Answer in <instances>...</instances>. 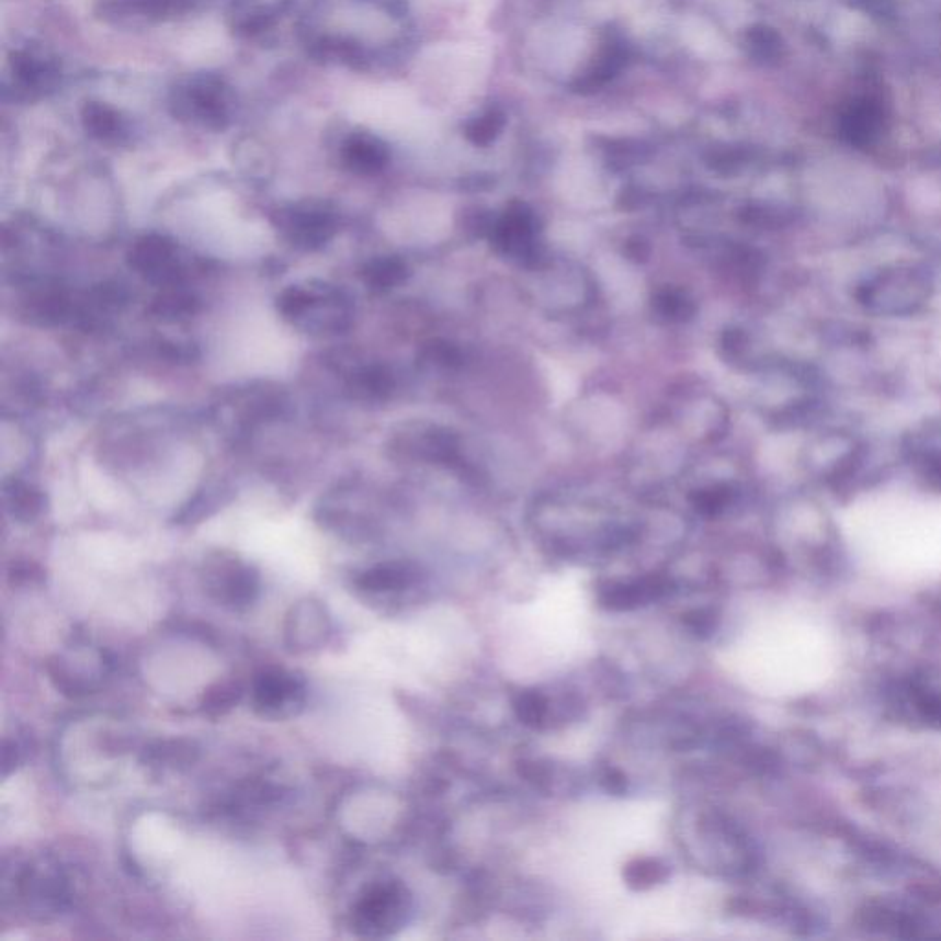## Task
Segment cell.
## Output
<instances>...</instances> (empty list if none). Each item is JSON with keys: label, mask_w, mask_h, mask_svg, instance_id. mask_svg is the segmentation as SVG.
Returning <instances> with one entry per match:
<instances>
[{"label": "cell", "mask_w": 941, "mask_h": 941, "mask_svg": "<svg viewBox=\"0 0 941 941\" xmlns=\"http://www.w3.org/2000/svg\"><path fill=\"white\" fill-rule=\"evenodd\" d=\"M932 280L919 267H890L873 274L859 289L861 304L879 315H908L930 298Z\"/></svg>", "instance_id": "cell-1"}, {"label": "cell", "mask_w": 941, "mask_h": 941, "mask_svg": "<svg viewBox=\"0 0 941 941\" xmlns=\"http://www.w3.org/2000/svg\"><path fill=\"white\" fill-rule=\"evenodd\" d=\"M409 907V892L397 881L368 886L353 903V932L363 938H386L403 925Z\"/></svg>", "instance_id": "cell-2"}, {"label": "cell", "mask_w": 941, "mask_h": 941, "mask_svg": "<svg viewBox=\"0 0 941 941\" xmlns=\"http://www.w3.org/2000/svg\"><path fill=\"white\" fill-rule=\"evenodd\" d=\"M13 896L19 897L35 918L50 919L70 907L72 888L69 877L57 864H17Z\"/></svg>", "instance_id": "cell-3"}, {"label": "cell", "mask_w": 941, "mask_h": 941, "mask_svg": "<svg viewBox=\"0 0 941 941\" xmlns=\"http://www.w3.org/2000/svg\"><path fill=\"white\" fill-rule=\"evenodd\" d=\"M203 587L217 605L228 611H249L260 598V572L236 556L219 552L205 561Z\"/></svg>", "instance_id": "cell-4"}, {"label": "cell", "mask_w": 941, "mask_h": 941, "mask_svg": "<svg viewBox=\"0 0 941 941\" xmlns=\"http://www.w3.org/2000/svg\"><path fill=\"white\" fill-rule=\"evenodd\" d=\"M307 686L293 671L263 669L252 684V708L269 721H287L304 710Z\"/></svg>", "instance_id": "cell-5"}, {"label": "cell", "mask_w": 941, "mask_h": 941, "mask_svg": "<svg viewBox=\"0 0 941 941\" xmlns=\"http://www.w3.org/2000/svg\"><path fill=\"white\" fill-rule=\"evenodd\" d=\"M177 243L162 234H146L127 250V265L160 287H177L182 267L177 256Z\"/></svg>", "instance_id": "cell-6"}, {"label": "cell", "mask_w": 941, "mask_h": 941, "mask_svg": "<svg viewBox=\"0 0 941 941\" xmlns=\"http://www.w3.org/2000/svg\"><path fill=\"white\" fill-rule=\"evenodd\" d=\"M276 227L293 247L318 250L335 238L339 225L333 212L324 206H293L278 212Z\"/></svg>", "instance_id": "cell-7"}, {"label": "cell", "mask_w": 941, "mask_h": 941, "mask_svg": "<svg viewBox=\"0 0 941 941\" xmlns=\"http://www.w3.org/2000/svg\"><path fill=\"white\" fill-rule=\"evenodd\" d=\"M537 227L539 221L532 208L515 201L493 227V243L502 252L521 258L526 265L537 263L541 258V250L535 245Z\"/></svg>", "instance_id": "cell-8"}, {"label": "cell", "mask_w": 941, "mask_h": 941, "mask_svg": "<svg viewBox=\"0 0 941 941\" xmlns=\"http://www.w3.org/2000/svg\"><path fill=\"white\" fill-rule=\"evenodd\" d=\"M329 629V616L320 601H298L285 620V642L291 651H315L326 644Z\"/></svg>", "instance_id": "cell-9"}, {"label": "cell", "mask_w": 941, "mask_h": 941, "mask_svg": "<svg viewBox=\"0 0 941 941\" xmlns=\"http://www.w3.org/2000/svg\"><path fill=\"white\" fill-rule=\"evenodd\" d=\"M627 59H629L627 45L620 37L611 35L609 39H605L600 52L592 59L587 70L579 74L578 80L572 83V91L579 92V94L601 91L609 81L614 80L620 74Z\"/></svg>", "instance_id": "cell-10"}, {"label": "cell", "mask_w": 941, "mask_h": 941, "mask_svg": "<svg viewBox=\"0 0 941 941\" xmlns=\"http://www.w3.org/2000/svg\"><path fill=\"white\" fill-rule=\"evenodd\" d=\"M418 579V568L405 561H386L366 568L357 578L355 587L366 594H386L412 587Z\"/></svg>", "instance_id": "cell-11"}, {"label": "cell", "mask_w": 941, "mask_h": 941, "mask_svg": "<svg viewBox=\"0 0 941 941\" xmlns=\"http://www.w3.org/2000/svg\"><path fill=\"white\" fill-rule=\"evenodd\" d=\"M907 451L919 475L929 480L932 486L941 488V423L930 425L912 436Z\"/></svg>", "instance_id": "cell-12"}, {"label": "cell", "mask_w": 941, "mask_h": 941, "mask_svg": "<svg viewBox=\"0 0 941 941\" xmlns=\"http://www.w3.org/2000/svg\"><path fill=\"white\" fill-rule=\"evenodd\" d=\"M342 160L348 170L361 173V175H374L385 170L390 153L379 138L370 135H355L350 138L342 149Z\"/></svg>", "instance_id": "cell-13"}, {"label": "cell", "mask_w": 941, "mask_h": 941, "mask_svg": "<svg viewBox=\"0 0 941 941\" xmlns=\"http://www.w3.org/2000/svg\"><path fill=\"white\" fill-rule=\"evenodd\" d=\"M666 592V587L660 579H642L635 583H620L611 585L609 589L601 592V605L611 611H631L649 601L658 600Z\"/></svg>", "instance_id": "cell-14"}, {"label": "cell", "mask_w": 941, "mask_h": 941, "mask_svg": "<svg viewBox=\"0 0 941 941\" xmlns=\"http://www.w3.org/2000/svg\"><path fill=\"white\" fill-rule=\"evenodd\" d=\"M4 504L13 521L30 524L43 515L46 497L34 484L13 478L4 484Z\"/></svg>", "instance_id": "cell-15"}, {"label": "cell", "mask_w": 941, "mask_h": 941, "mask_svg": "<svg viewBox=\"0 0 941 941\" xmlns=\"http://www.w3.org/2000/svg\"><path fill=\"white\" fill-rule=\"evenodd\" d=\"M72 306L69 296L59 289H45L28 296L24 302V317L37 326H57L69 318Z\"/></svg>", "instance_id": "cell-16"}, {"label": "cell", "mask_w": 941, "mask_h": 941, "mask_svg": "<svg viewBox=\"0 0 941 941\" xmlns=\"http://www.w3.org/2000/svg\"><path fill=\"white\" fill-rule=\"evenodd\" d=\"M201 298L190 291L177 287H166L151 300L148 315L159 322H182L193 318L201 311Z\"/></svg>", "instance_id": "cell-17"}, {"label": "cell", "mask_w": 941, "mask_h": 941, "mask_svg": "<svg viewBox=\"0 0 941 941\" xmlns=\"http://www.w3.org/2000/svg\"><path fill=\"white\" fill-rule=\"evenodd\" d=\"M407 261L399 256H377L366 261L361 269V278L368 289L375 293H386L396 289L409 278Z\"/></svg>", "instance_id": "cell-18"}, {"label": "cell", "mask_w": 941, "mask_h": 941, "mask_svg": "<svg viewBox=\"0 0 941 941\" xmlns=\"http://www.w3.org/2000/svg\"><path fill=\"white\" fill-rule=\"evenodd\" d=\"M348 390L357 399H385L394 390V377L381 364H368L348 375Z\"/></svg>", "instance_id": "cell-19"}, {"label": "cell", "mask_w": 941, "mask_h": 941, "mask_svg": "<svg viewBox=\"0 0 941 941\" xmlns=\"http://www.w3.org/2000/svg\"><path fill=\"white\" fill-rule=\"evenodd\" d=\"M228 495L230 491L225 486H206L203 491H199L193 499H190L186 506H182V510L175 515L173 522L181 526L197 524L206 517H210L212 513H216L225 502H228Z\"/></svg>", "instance_id": "cell-20"}, {"label": "cell", "mask_w": 941, "mask_h": 941, "mask_svg": "<svg viewBox=\"0 0 941 941\" xmlns=\"http://www.w3.org/2000/svg\"><path fill=\"white\" fill-rule=\"evenodd\" d=\"M317 302V287L315 285H289L276 298V311L280 317L300 326L304 318L309 315Z\"/></svg>", "instance_id": "cell-21"}, {"label": "cell", "mask_w": 941, "mask_h": 941, "mask_svg": "<svg viewBox=\"0 0 941 941\" xmlns=\"http://www.w3.org/2000/svg\"><path fill=\"white\" fill-rule=\"evenodd\" d=\"M197 760V749L190 741H159L144 752V761L159 767H188Z\"/></svg>", "instance_id": "cell-22"}, {"label": "cell", "mask_w": 941, "mask_h": 941, "mask_svg": "<svg viewBox=\"0 0 941 941\" xmlns=\"http://www.w3.org/2000/svg\"><path fill=\"white\" fill-rule=\"evenodd\" d=\"M241 699H243V686H241V682H217V684L210 686V688L203 693V697H201V712H203L206 717H210V719H217V717L227 715L230 710H234Z\"/></svg>", "instance_id": "cell-23"}, {"label": "cell", "mask_w": 941, "mask_h": 941, "mask_svg": "<svg viewBox=\"0 0 941 941\" xmlns=\"http://www.w3.org/2000/svg\"><path fill=\"white\" fill-rule=\"evenodd\" d=\"M506 125V114L499 107H491L486 113L478 114L465 125V137L478 148H486L500 137Z\"/></svg>", "instance_id": "cell-24"}, {"label": "cell", "mask_w": 941, "mask_h": 941, "mask_svg": "<svg viewBox=\"0 0 941 941\" xmlns=\"http://www.w3.org/2000/svg\"><path fill=\"white\" fill-rule=\"evenodd\" d=\"M653 309L658 317L668 322H686L695 315L697 307L692 298L679 289H662L653 298Z\"/></svg>", "instance_id": "cell-25"}, {"label": "cell", "mask_w": 941, "mask_h": 941, "mask_svg": "<svg viewBox=\"0 0 941 941\" xmlns=\"http://www.w3.org/2000/svg\"><path fill=\"white\" fill-rule=\"evenodd\" d=\"M83 124H85V129L91 133L92 137L100 138V140L114 138L122 129L118 113L113 111L111 107L98 102L85 105Z\"/></svg>", "instance_id": "cell-26"}, {"label": "cell", "mask_w": 941, "mask_h": 941, "mask_svg": "<svg viewBox=\"0 0 941 941\" xmlns=\"http://www.w3.org/2000/svg\"><path fill=\"white\" fill-rule=\"evenodd\" d=\"M668 877V866L658 859H636L629 862L624 870L625 883L635 890H647L651 886L660 885Z\"/></svg>", "instance_id": "cell-27"}, {"label": "cell", "mask_w": 941, "mask_h": 941, "mask_svg": "<svg viewBox=\"0 0 941 941\" xmlns=\"http://www.w3.org/2000/svg\"><path fill=\"white\" fill-rule=\"evenodd\" d=\"M515 712L524 725L539 726L545 721L548 701L541 693L526 692L515 701Z\"/></svg>", "instance_id": "cell-28"}, {"label": "cell", "mask_w": 941, "mask_h": 941, "mask_svg": "<svg viewBox=\"0 0 941 941\" xmlns=\"http://www.w3.org/2000/svg\"><path fill=\"white\" fill-rule=\"evenodd\" d=\"M730 497L732 493L728 486H712V488L695 491L692 495V504L695 510L701 511L703 515H717L728 506Z\"/></svg>", "instance_id": "cell-29"}, {"label": "cell", "mask_w": 941, "mask_h": 941, "mask_svg": "<svg viewBox=\"0 0 941 941\" xmlns=\"http://www.w3.org/2000/svg\"><path fill=\"white\" fill-rule=\"evenodd\" d=\"M421 359H423V363L436 364V366H442V368H453V366L460 363L462 355H460V350L451 342L431 341L423 346Z\"/></svg>", "instance_id": "cell-30"}, {"label": "cell", "mask_w": 941, "mask_h": 941, "mask_svg": "<svg viewBox=\"0 0 941 941\" xmlns=\"http://www.w3.org/2000/svg\"><path fill=\"white\" fill-rule=\"evenodd\" d=\"M157 352L162 359L170 363L188 364L199 359V350L193 342L171 341V339H160L155 344Z\"/></svg>", "instance_id": "cell-31"}, {"label": "cell", "mask_w": 941, "mask_h": 941, "mask_svg": "<svg viewBox=\"0 0 941 941\" xmlns=\"http://www.w3.org/2000/svg\"><path fill=\"white\" fill-rule=\"evenodd\" d=\"M91 298L96 306L103 307V309H120L127 304L129 293L124 285L105 282L92 289Z\"/></svg>", "instance_id": "cell-32"}, {"label": "cell", "mask_w": 941, "mask_h": 941, "mask_svg": "<svg viewBox=\"0 0 941 941\" xmlns=\"http://www.w3.org/2000/svg\"><path fill=\"white\" fill-rule=\"evenodd\" d=\"M8 579L13 587L41 585L45 581V570L34 561H13L8 570Z\"/></svg>", "instance_id": "cell-33"}, {"label": "cell", "mask_w": 941, "mask_h": 941, "mask_svg": "<svg viewBox=\"0 0 941 941\" xmlns=\"http://www.w3.org/2000/svg\"><path fill=\"white\" fill-rule=\"evenodd\" d=\"M23 758V750L17 741L4 739L2 745V776H8L10 772L15 771Z\"/></svg>", "instance_id": "cell-34"}, {"label": "cell", "mask_w": 941, "mask_h": 941, "mask_svg": "<svg viewBox=\"0 0 941 941\" xmlns=\"http://www.w3.org/2000/svg\"><path fill=\"white\" fill-rule=\"evenodd\" d=\"M625 254L629 256V260L633 261H646L651 254V247L647 243L646 239L636 236V238H631L627 243H625Z\"/></svg>", "instance_id": "cell-35"}, {"label": "cell", "mask_w": 941, "mask_h": 941, "mask_svg": "<svg viewBox=\"0 0 941 941\" xmlns=\"http://www.w3.org/2000/svg\"><path fill=\"white\" fill-rule=\"evenodd\" d=\"M607 789L613 791V793H622L625 789V780L624 776L620 772L611 771V774L607 776Z\"/></svg>", "instance_id": "cell-36"}]
</instances>
